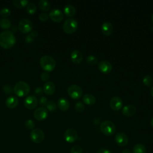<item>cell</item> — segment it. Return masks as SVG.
<instances>
[{"instance_id": "obj_1", "label": "cell", "mask_w": 153, "mask_h": 153, "mask_svg": "<svg viewBox=\"0 0 153 153\" xmlns=\"http://www.w3.org/2000/svg\"><path fill=\"white\" fill-rule=\"evenodd\" d=\"M16 39L11 30H5L0 33V46L4 49L11 48L16 43Z\"/></svg>"}, {"instance_id": "obj_2", "label": "cell", "mask_w": 153, "mask_h": 153, "mask_svg": "<svg viewBox=\"0 0 153 153\" xmlns=\"http://www.w3.org/2000/svg\"><path fill=\"white\" fill-rule=\"evenodd\" d=\"M39 64L41 68L45 71V72H51L54 69L56 62L53 57L48 55H45L41 57Z\"/></svg>"}, {"instance_id": "obj_3", "label": "cell", "mask_w": 153, "mask_h": 153, "mask_svg": "<svg viewBox=\"0 0 153 153\" xmlns=\"http://www.w3.org/2000/svg\"><path fill=\"white\" fill-rule=\"evenodd\" d=\"M13 91L16 96L22 97L29 94L30 92V87L25 81H19L15 84Z\"/></svg>"}, {"instance_id": "obj_4", "label": "cell", "mask_w": 153, "mask_h": 153, "mask_svg": "<svg viewBox=\"0 0 153 153\" xmlns=\"http://www.w3.org/2000/svg\"><path fill=\"white\" fill-rule=\"evenodd\" d=\"M100 129L103 134L109 136L112 135L115 132L116 127L112 121L105 120L100 124Z\"/></svg>"}, {"instance_id": "obj_5", "label": "cell", "mask_w": 153, "mask_h": 153, "mask_svg": "<svg viewBox=\"0 0 153 153\" xmlns=\"http://www.w3.org/2000/svg\"><path fill=\"white\" fill-rule=\"evenodd\" d=\"M78 27L77 21L73 18L67 19L63 25V29L66 33H72L76 31Z\"/></svg>"}, {"instance_id": "obj_6", "label": "cell", "mask_w": 153, "mask_h": 153, "mask_svg": "<svg viewBox=\"0 0 153 153\" xmlns=\"http://www.w3.org/2000/svg\"><path fill=\"white\" fill-rule=\"evenodd\" d=\"M33 29L32 22L27 19H22L18 25V29L22 33H27Z\"/></svg>"}, {"instance_id": "obj_7", "label": "cell", "mask_w": 153, "mask_h": 153, "mask_svg": "<svg viewBox=\"0 0 153 153\" xmlns=\"http://www.w3.org/2000/svg\"><path fill=\"white\" fill-rule=\"evenodd\" d=\"M68 93L72 99H78L82 95V90L80 86L76 84H72L68 88Z\"/></svg>"}, {"instance_id": "obj_8", "label": "cell", "mask_w": 153, "mask_h": 153, "mask_svg": "<svg viewBox=\"0 0 153 153\" xmlns=\"http://www.w3.org/2000/svg\"><path fill=\"white\" fill-rule=\"evenodd\" d=\"M44 133L39 128L33 129L30 134L31 140L36 143H39L42 142L44 139Z\"/></svg>"}, {"instance_id": "obj_9", "label": "cell", "mask_w": 153, "mask_h": 153, "mask_svg": "<svg viewBox=\"0 0 153 153\" xmlns=\"http://www.w3.org/2000/svg\"><path fill=\"white\" fill-rule=\"evenodd\" d=\"M24 106L28 109L32 110L35 109L38 103L37 98L33 95H29L27 96L24 100Z\"/></svg>"}, {"instance_id": "obj_10", "label": "cell", "mask_w": 153, "mask_h": 153, "mask_svg": "<svg viewBox=\"0 0 153 153\" xmlns=\"http://www.w3.org/2000/svg\"><path fill=\"white\" fill-rule=\"evenodd\" d=\"M64 139L68 143H74L78 139V133L73 128H68L64 133Z\"/></svg>"}, {"instance_id": "obj_11", "label": "cell", "mask_w": 153, "mask_h": 153, "mask_svg": "<svg viewBox=\"0 0 153 153\" xmlns=\"http://www.w3.org/2000/svg\"><path fill=\"white\" fill-rule=\"evenodd\" d=\"M33 117L38 121H43L48 117V110L44 107H39L34 111Z\"/></svg>"}, {"instance_id": "obj_12", "label": "cell", "mask_w": 153, "mask_h": 153, "mask_svg": "<svg viewBox=\"0 0 153 153\" xmlns=\"http://www.w3.org/2000/svg\"><path fill=\"white\" fill-rule=\"evenodd\" d=\"M115 142L120 146H126L128 142V136L123 132H118L115 136Z\"/></svg>"}, {"instance_id": "obj_13", "label": "cell", "mask_w": 153, "mask_h": 153, "mask_svg": "<svg viewBox=\"0 0 153 153\" xmlns=\"http://www.w3.org/2000/svg\"><path fill=\"white\" fill-rule=\"evenodd\" d=\"M49 17L55 22H60L63 19V13L57 8L53 9L49 13Z\"/></svg>"}, {"instance_id": "obj_14", "label": "cell", "mask_w": 153, "mask_h": 153, "mask_svg": "<svg viewBox=\"0 0 153 153\" xmlns=\"http://www.w3.org/2000/svg\"><path fill=\"white\" fill-rule=\"evenodd\" d=\"M109 105L112 109L114 111L120 110L123 106L122 99L118 96H114L111 99Z\"/></svg>"}, {"instance_id": "obj_15", "label": "cell", "mask_w": 153, "mask_h": 153, "mask_svg": "<svg viewBox=\"0 0 153 153\" xmlns=\"http://www.w3.org/2000/svg\"><path fill=\"white\" fill-rule=\"evenodd\" d=\"M98 68L103 73H109L112 68L111 63L108 60H102L98 63Z\"/></svg>"}, {"instance_id": "obj_16", "label": "cell", "mask_w": 153, "mask_h": 153, "mask_svg": "<svg viewBox=\"0 0 153 153\" xmlns=\"http://www.w3.org/2000/svg\"><path fill=\"white\" fill-rule=\"evenodd\" d=\"M56 87L54 84L51 81H47L43 86V91L48 96H51L55 92Z\"/></svg>"}, {"instance_id": "obj_17", "label": "cell", "mask_w": 153, "mask_h": 153, "mask_svg": "<svg viewBox=\"0 0 153 153\" xmlns=\"http://www.w3.org/2000/svg\"><path fill=\"white\" fill-rule=\"evenodd\" d=\"M83 59V56L81 52L79 50H75L71 53V59L72 62L75 64L80 63Z\"/></svg>"}, {"instance_id": "obj_18", "label": "cell", "mask_w": 153, "mask_h": 153, "mask_svg": "<svg viewBox=\"0 0 153 153\" xmlns=\"http://www.w3.org/2000/svg\"><path fill=\"white\" fill-rule=\"evenodd\" d=\"M136 111V107L131 104L127 105L122 109V113L124 115L127 117H130L133 115Z\"/></svg>"}, {"instance_id": "obj_19", "label": "cell", "mask_w": 153, "mask_h": 153, "mask_svg": "<svg viewBox=\"0 0 153 153\" xmlns=\"http://www.w3.org/2000/svg\"><path fill=\"white\" fill-rule=\"evenodd\" d=\"M101 30L105 35H110L113 32V26L111 23L109 22H105L102 23L101 26Z\"/></svg>"}, {"instance_id": "obj_20", "label": "cell", "mask_w": 153, "mask_h": 153, "mask_svg": "<svg viewBox=\"0 0 153 153\" xmlns=\"http://www.w3.org/2000/svg\"><path fill=\"white\" fill-rule=\"evenodd\" d=\"M19 105V99L15 96H10L5 100V105L10 109H14Z\"/></svg>"}, {"instance_id": "obj_21", "label": "cell", "mask_w": 153, "mask_h": 153, "mask_svg": "<svg viewBox=\"0 0 153 153\" xmlns=\"http://www.w3.org/2000/svg\"><path fill=\"white\" fill-rule=\"evenodd\" d=\"M57 106L60 110L65 111L69 108V102L67 99L60 97L57 101Z\"/></svg>"}, {"instance_id": "obj_22", "label": "cell", "mask_w": 153, "mask_h": 153, "mask_svg": "<svg viewBox=\"0 0 153 153\" xmlns=\"http://www.w3.org/2000/svg\"><path fill=\"white\" fill-rule=\"evenodd\" d=\"M76 8L72 4H67L64 7V13L68 17H72L76 14Z\"/></svg>"}, {"instance_id": "obj_23", "label": "cell", "mask_w": 153, "mask_h": 153, "mask_svg": "<svg viewBox=\"0 0 153 153\" xmlns=\"http://www.w3.org/2000/svg\"><path fill=\"white\" fill-rule=\"evenodd\" d=\"M82 100L86 105H91L96 102V97L91 94H85L82 97Z\"/></svg>"}, {"instance_id": "obj_24", "label": "cell", "mask_w": 153, "mask_h": 153, "mask_svg": "<svg viewBox=\"0 0 153 153\" xmlns=\"http://www.w3.org/2000/svg\"><path fill=\"white\" fill-rule=\"evenodd\" d=\"M38 6L41 11L46 12L50 9L51 4L47 0H41L38 2Z\"/></svg>"}, {"instance_id": "obj_25", "label": "cell", "mask_w": 153, "mask_h": 153, "mask_svg": "<svg viewBox=\"0 0 153 153\" xmlns=\"http://www.w3.org/2000/svg\"><path fill=\"white\" fill-rule=\"evenodd\" d=\"M146 147L142 143H137L133 148V153H146Z\"/></svg>"}, {"instance_id": "obj_26", "label": "cell", "mask_w": 153, "mask_h": 153, "mask_svg": "<svg viewBox=\"0 0 153 153\" xmlns=\"http://www.w3.org/2000/svg\"><path fill=\"white\" fill-rule=\"evenodd\" d=\"M14 6L18 8H22L27 5L29 3V1L27 0H14L13 1Z\"/></svg>"}, {"instance_id": "obj_27", "label": "cell", "mask_w": 153, "mask_h": 153, "mask_svg": "<svg viewBox=\"0 0 153 153\" xmlns=\"http://www.w3.org/2000/svg\"><path fill=\"white\" fill-rule=\"evenodd\" d=\"M0 27L3 29H8L11 27V22L8 19L2 18L0 20Z\"/></svg>"}, {"instance_id": "obj_28", "label": "cell", "mask_w": 153, "mask_h": 153, "mask_svg": "<svg viewBox=\"0 0 153 153\" xmlns=\"http://www.w3.org/2000/svg\"><path fill=\"white\" fill-rule=\"evenodd\" d=\"M38 32L36 30H33L28 35H27L25 38V41L27 43H32L33 41L35 38L38 36Z\"/></svg>"}, {"instance_id": "obj_29", "label": "cell", "mask_w": 153, "mask_h": 153, "mask_svg": "<svg viewBox=\"0 0 153 153\" xmlns=\"http://www.w3.org/2000/svg\"><path fill=\"white\" fill-rule=\"evenodd\" d=\"M26 11L30 15L34 14L36 11V6L34 3H29L26 6Z\"/></svg>"}, {"instance_id": "obj_30", "label": "cell", "mask_w": 153, "mask_h": 153, "mask_svg": "<svg viewBox=\"0 0 153 153\" xmlns=\"http://www.w3.org/2000/svg\"><path fill=\"white\" fill-rule=\"evenodd\" d=\"M143 82L147 87L151 86L153 83V78L151 75H147L143 78Z\"/></svg>"}, {"instance_id": "obj_31", "label": "cell", "mask_w": 153, "mask_h": 153, "mask_svg": "<svg viewBox=\"0 0 153 153\" xmlns=\"http://www.w3.org/2000/svg\"><path fill=\"white\" fill-rule=\"evenodd\" d=\"M86 61L88 64H90L91 65H95L97 63L98 59L94 55H89L87 57Z\"/></svg>"}, {"instance_id": "obj_32", "label": "cell", "mask_w": 153, "mask_h": 153, "mask_svg": "<svg viewBox=\"0 0 153 153\" xmlns=\"http://www.w3.org/2000/svg\"><path fill=\"white\" fill-rule=\"evenodd\" d=\"M46 106H47V109L50 112H53L56 111L57 108V105L53 100L48 101Z\"/></svg>"}, {"instance_id": "obj_33", "label": "cell", "mask_w": 153, "mask_h": 153, "mask_svg": "<svg viewBox=\"0 0 153 153\" xmlns=\"http://www.w3.org/2000/svg\"><path fill=\"white\" fill-rule=\"evenodd\" d=\"M75 108L77 112H81L84 110L85 106H84V104L82 103V102H81V101H77L75 103Z\"/></svg>"}, {"instance_id": "obj_34", "label": "cell", "mask_w": 153, "mask_h": 153, "mask_svg": "<svg viewBox=\"0 0 153 153\" xmlns=\"http://www.w3.org/2000/svg\"><path fill=\"white\" fill-rule=\"evenodd\" d=\"M11 14V11L8 8H3L0 11V16L4 17H7Z\"/></svg>"}, {"instance_id": "obj_35", "label": "cell", "mask_w": 153, "mask_h": 153, "mask_svg": "<svg viewBox=\"0 0 153 153\" xmlns=\"http://www.w3.org/2000/svg\"><path fill=\"white\" fill-rule=\"evenodd\" d=\"M25 127L28 130H33L35 127V123L32 120H27L25 122Z\"/></svg>"}, {"instance_id": "obj_36", "label": "cell", "mask_w": 153, "mask_h": 153, "mask_svg": "<svg viewBox=\"0 0 153 153\" xmlns=\"http://www.w3.org/2000/svg\"><path fill=\"white\" fill-rule=\"evenodd\" d=\"M82 149L81 146L76 145L73 146L71 149V153H82Z\"/></svg>"}, {"instance_id": "obj_37", "label": "cell", "mask_w": 153, "mask_h": 153, "mask_svg": "<svg viewBox=\"0 0 153 153\" xmlns=\"http://www.w3.org/2000/svg\"><path fill=\"white\" fill-rule=\"evenodd\" d=\"M38 18H39V20H41L42 22H45L48 19L49 15L48 14H47L46 13H42L39 14Z\"/></svg>"}, {"instance_id": "obj_38", "label": "cell", "mask_w": 153, "mask_h": 153, "mask_svg": "<svg viewBox=\"0 0 153 153\" xmlns=\"http://www.w3.org/2000/svg\"><path fill=\"white\" fill-rule=\"evenodd\" d=\"M2 90L3 91L6 93V94H11L12 92H13V90H12V88L11 87L10 85H5L3 86L2 87Z\"/></svg>"}, {"instance_id": "obj_39", "label": "cell", "mask_w": 153, "mask_h": 153, "mask_svg": "<svg viewBox=\"0 0 153 153\" xmlns=\"http://www.w3.org/2000/svg\"><path fill=\"white\" fill-rule=\"evenodd\" d=\"M48 103V101H47V97H44V96H42L41 97V98L39 99V104L42 106V107H44L45 106L47 105Z\"/></svg>"}, {"instance_id": "obj_40", "label": "cell", "mask_w": 153, "mask_h": 153, "mask_svg": "<svg viewBox=\"0 0 153 153\" xmlns=\"http://www.w3.org/2000/svg\"><path fill=\"white\" fill-rule=\"evenodd\" d=\"M50 78V75L47 72H43L41 74V79L42 81H45L47 82L48 79Z\"/></svg>"}, {"instance_id": "obj_41", "label": "cell", "mask_w": 153, "mask_h": 153, "mask_svg": "<svg viewBox=\"0 0 153 153\" xmlns=\"http://www.w3.org/2000/svg\"><path fill=\"white\" fill-rule=\"evenodd\" d=\"M97 153H111V152L109 149L104 148H102L97 151Z\"/></svg>"}, {"instance_id": "obj_42", "label": "cell", "mask_w": 153, "mask_h": 153, "mask_svg": "<svg viewBox=\"0 0 153 153\" xmlns=\"http://www.w3.org/2000/svg\"><path fill=\"white\" fill-rule=\"evenodd\" d=\"M43 92V89H42L41 87H37L36 89H35V93L36 94H41Z\"/></svg>"}, {"instance_id": "obj_43", "label": "cell", "mask_w": 153, "mask_h": 153, "mask_svg": "<svg viewBox=\"0 0 153 153\" xmlns=\"http://www.w3.org/2000/svg\"><path fill=\"white\" fill-rule=\"evenodd\" d=\"M122 153H132L131 151L128 149H125L122 151Z\"/></svg>"}, {"instance_id": "obj_44", "label": "cell", "mask_w": 153, "mask_h": 153, "mask_svg": "<svg viewBox=\"0 0 153 153\" xmlns=\"http://www.w3.org/2000/svg\"><path fill=\"white\" fill-rule=\"evenodd\" d=\"M151 95L152 96V97H153V86L151 87Z\"/></svg>"}, {"instance_id": "obj_45", "label": "cell", "mask_w": 153, "mask_h": 153, "mask_svg": "<svg viewBox=\"0 0 153 153\" xmlns=\"http://www.w3.org/2000/svg\"><path fill=\"white\" fill-rule=\"evenodd\" d=\"M151 124L152 127H153V117L152 118V119H151Z\"/></svg>"}, {"instance_id": "obj_46", "label": "cell", "mask_w": 153, "mask_h": 153, "mask_svg": "<svg viewBox=\"0 0 153 153\" xmlns=\"http://www.w3.org/2000/svg\"><path fill=\"white\" fill-rule=\"evenodd\" d=\"M151 20H152V22L153 23V14H152V16H151Z\"/></svg>"}, {"instance_id": "obj_47", "label": "cell", "mask_w": 153, "mask_h": 153, "mask_svg": "<svg viewBox=\"0 0 153 153\" xmlns=\"http://www.w3.org/2000/svg\"><path fill=\"white\" fill-rule=\"evenodd\" d=\"M87 153H88V152H87Z\"/></svg>"}]
</instances>
